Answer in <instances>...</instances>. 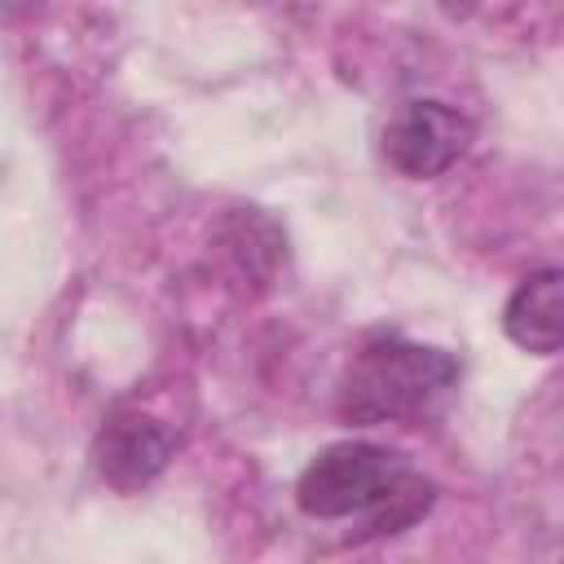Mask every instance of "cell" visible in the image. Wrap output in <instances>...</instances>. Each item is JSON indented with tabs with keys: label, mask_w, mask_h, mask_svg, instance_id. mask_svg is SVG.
<instances>
[{
	"label": "cell",
	"mask_w": 564,
	"mask_h": 564,
	"mask_svg": "<svg viewBox=\"0 0 564 564\" xmlns=\"http://www.w3.org/2000/svg\"><path fill=\"white\" fill-rule=\"evenodd\" d=\"M295 502L313 520H348L366 516V533H401L427 516L436 502V485L423 480L405 454L370 441L326 445L295 485Z\"/></svg>",
	"instance_id": "6da1fadb"
},
{
	"label": "cell",
	"mask_w": 564,
	"mask_h": 564,
	"mask_svg": "<svg viewBox=\"0 0 564 564\" xmlns=\"http://www.w3.org/2000/svg\"><path fill=\"white\" fill-rule=\"evenodd\" d=\"M463 379L454 352L410 339L366 344L339 379V419L352 427L401 423L432 414Z\"/></svg>",
	"instance_id": "7a4b0ae2"
},
{
	"label": "cell",
	"mask_w": 564,
	"mask_h": 564,
	"mask_svg": "<svg viewBox=\"0 0 564 564\" xmlns=\"http://www.w3.org/2000/svg\"><path fill=\"white\" fill-rule=\"evenodd\" d=\"M467 145H471V119L436 97H414L397 106V115L383 128V159L410 181L441 176L463 159Z\"/></svg>",
	"instance_id": "3957f363"
},
{
	"label": "cell",
	"mask_w": 564,
	"mask_h": 564,
	"mask_svg": "<svg viewBox=\"0 0 564 564\" xmlns=\"http://www.w3.org/2000/svg\"><path fill=\"white\" fill-rule=\"evenodd\" d=\"M167 458H172V432L141 410L110 414L93 445V463H97L101 480L115 489L150 485L167 467Z\"/></svg>",
	"instance_id": "277c9868"
},
{
	"label": "cell",
	"mask_w": 564,
	"mask_h": 564,
	"mask_svg": "<svg viewBox=\"0 0 564 564\" xmlns=\"http://www.w3.org/2000/svg\"><path fill=\"white\" fill-rule=\"evenodd\" d=\"M502 330L524 352H564V269L529 273L502 304Z\"/></svg>",
	"instance_id": "5b68a950"
},
{
	"label": "cell",
	"mask_w": 564,
	"mask_h": 564,
	"mask_svg": "<svg viewBox=\"0 0 564 564\" xmlns=\"http://www.w3.org/2000/svg\"><path fill=\"white\" fill-rule=\"evenodd\" d=\"M441 4H445V9H449V13H467V9H471V4H476V0H441Z\"/></svg>",
	"instance_id": "8992f818"
}]
</instances>
